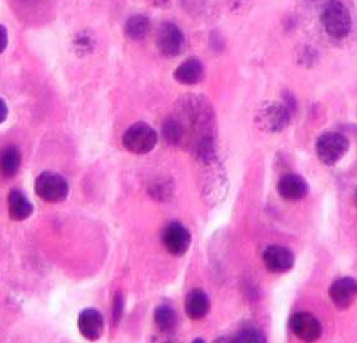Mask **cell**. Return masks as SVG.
Returning <instances> with one entry per match:
<instances>
[{
  "instance_id": "1",
  "label": "cell",
  "mask_w": 357,
  "mask_h": 343,
  "mask_svg": "<svg viewBox=\"0 0 357 343\" xmlns=\"http://www.w3.org/2000/svg\"><path fill=\"white\" fill-rule=\"evenodd\" d=\"M320 23L331 38L342 40L352 30V17L342 0H329L323 4Z\"/></svg>"
},
{
  "instance_id": "2",
  "label": "cell",
  "mask_w": 357,
  "mask_h": 343,
  "mask_svg": "<svg viewBox=\"0 0 357 343\" xmlns=\"http://www.w3.org/2000/svg\"><path fill=\"white\" fill-rule=\"evenodd\" d=\"M292 110L284 102H266L255 114L254 123L266 133H280L289 127Z\"/></svg>"
},
{
  "instance_id": "3",
  "label": "cell",
  "mask_w": 357,
  "mask_h": 343,
  "mask_svg": "<svg viewBox=\"0 0 357 343\" xmlns=\"http://www.w3.org/2000/svg\"><path fill=\"white\" fill-rule=\"evenodd\" d=\"M158 142L156 130L147 123H135L123 135V146L133 155H147Z\"/></svg>"
},
{
  "instance_id": "4",
  "label": "cell",
  "mask_w": 357,
  "mask_h": 343,
  "mask_svg": "<svg viewBox=\"0 0 357 343\" xmlns=\"http://www.w3.org/2000/svg\"><path fill=\"white\" fill-rule=\"evenodd\" d=\"M350 148L349 139L337 132L323 133L315 143L317 156L327 166L338 164Z\"/></svg>"
},
{
  "instance_id": "5",
  "label": "cell",
  "mask_w": 357,
  "mask_h": 343,
  "mask_svg": "<svg viewBox=\"0 0 357 343\" xmlns=\"http://www.w3.org/2000/svg\"><path fill=\"white\" fill-rule=\"evenodd\" d=\"M35 192L47 203H61L69 195V184L58 172H44L35 180Z\"/></svg>"
},
{
  "instance_id": "6",
  "label": "cell",
  "mask_w": 357,
  "mask_h": 343,
  "mask_svg": "<svg viewBox=\"0 0 357 343\" xmlns=\"http://www.w3.org/2000/svg\"><path fill=\"white\" fill-rule=\"evenodd\" d=\"M157 47L166 58L178 56L185 47L184 32L175 23H162L157 32Z\"/></svg>"
},
{
  "instance_id": "7",
  "label": "cell",
  "mask_w": 357,
  "mask_h": 343,
  "mask_svg": "<svg viewBox=\"0 0 357 343\" xmlns=\"http://www.w3.org/2000/svg\"><path fill=\"white\" fill-rule=\"evenodd\" d=\"M162 244L174 257H183L190 247L192 235L184 224L176 221L170 222L162 232Z\"/></svg>"
},
{
  "instance_id": "8",
  "label": "cell",
  "mask_w": 357,
  "mask_h": 343,
  "mask_svg": "<svg viewBox=\"0 0 357 343\" xmlns=\"http://www.w3.org/2000/svg\"><path fill=\"white\" fill-rule=\"evenodd\" d=\"M290 328L292 333L304 342L318 341L323 333L319 319L307 312L294 314L291 317Z\"/></svg>"
},
{
  "instance_id": "9",
  "label": "cell",
  "mask_w": 357,
  "mask_h": 343,
  "mask_svg": "<svg viewBox=\"0 0 357 343\" xmlns=\"http://www.w3.org/2000/svg\"><path fill=\"white\" fill-rule=\"evenodd\" d=\"M264 267L272 273H286L294 267L295 257L289 247L281 245L268 246L261 255Z\"/></svg>"
},
{
  "instance_id": "10",
  "label": "cell",
  "mask_w": 357,
  "mask_h": 343,
  "mask_svg": "<svg viewBox=\"0 0 357 343\" xmlns=\"http://www.w3.org/2000/svg\"><path fill=\"white\" fill-rule=\"evenodd\" d=\"M357 295L356 281L352 277H342L335 281L329 289V298L333 305L346 310L354 304Z\"/></svg>"
},
{
  "instance_id": "11",
  "label": "cell",
  "mask_w": 357,
  "mask_h": 343,
  "mask_svg": "<svg viewBox=\"0 0 357 343\" xmlns=\"http://www.w3.org/2000/svg\"><path fill=\"white\" fill-rule=\"evenodd\" d=\"M277 189L280 195L286 201H301L309 193V184L303 176L289 172L280 179Z\"/></svg>"
},
{
  "instance_id": "12",
  "label": "cell",
  "mask_w": 357,
  "mask_h": 343,
  "mask_svg": "<svg viewBox=\"0 0 357 343\" xmlns=\"http://www.w3.org/2000/svg\"><path fill=\"white\" fill-rule=\"evenodd\" d=\"M105 321L102 314L93 307L84 309L78 317V329L87 341H97L104 333Z\"/></svg>"
},
{
  "instance_id": "13",
  "label": "cell",
  "mask_w": 357,
  "mask_h": 343,
  "mask_svg": "<svg viewBox=\"0 0 357 343\" xmlns=\"http://www.w3.org/2000/svg\"><path fill=\"white\" fill-rule=\"evenodd\" d=\"M203 75H204V69L202 66L201 60L197 58L186 59L174 72V78L176 79V82L184 86L198 84L203 79Z\"/></svg>"
},
{
  "instance_id": "14",
  "label": "cell",
  "mask_w": 357,
  "mask_h": 343,
  "mask_svg": "<svg viewBox=\"0 0 357 343\" xmlns=\"http://www.w3.org/2000/svg\"><path fill=\"white\" fill-rule=\"evenodd\" d=\"M8 215L13 221H24L30 218L33 206L21 190L13 189L8 195Z\"/></svg>"
},
{
  "instance_id": "15",
  "label": "cell",
  "mask_w": 357,
  "mask_h": 343,
  "mask_svg": "<svg viewBox=\"0 0 357 343\" xmlns=\"http://www.w3.org/2000/svg\"><path fill=\"white\" fill-rule=\"evenodd\" d=\"M185 309L192 321H202L206 318L211 310V301L207 294L199 289L192 290L186 296Z\"/></svg>"
},
{
  "instance_id": "16",
  "label": "cell",
  "mask_w": 357,
  "mask_h": 343,
  "mask_svg": "<svg viewBox=\"0 0 357 343\" xmlns=\"http://www.w3.org/2000/svg\"><path fill=\"white\" fill-rule=\"evenodd\" d=\"M21 152L15 146H8L0 151V175L6 179L15 178L21 167Z\"/></svg>"
},
{
  "instance_id": "17",
  "label": "cell",
  "mask_w": 357,
  "mask_h": 343,
  "mask_svg": "<svg viewBox=\"0 0 357 343\" xmlns=\"http://www.w3.org/2000/svg\"><path fill=\"white\" fill-rule=\"evenodd\" d=\"M151 22L147 15H134L129 17L124 24V33L133 41H141L149 35Z\"/></svg>"
},
{
  "instance_id": "18",
  "label": "cell",
  "mask_w": 357,
  "mask_h": 343,
  "mask_svg": "<svg viewBox=\"0 0 357 343\" xmlns=\"http://www.w3.org/2000/svg\"><path fill=\"white\" fill-rule=\"evenodd\" d=\"M155 323L157 328L164 333H172L178 326V314L172 306H158L155 312Z\"/></svg>"
},
{
  "instance_id": "19",
  "label": "cell",
  "mask_w": 357,
  "mask_h": 343,
  "mask_svg": "<svg viewBox=\"0 0 357 343\" xmlns=\"http://www.w3.org/2000/svg\"><path fill=\"white\" fill-rule=\"evenodd\" d=\"M162 135L166 142L176 146L184 138V127L176 118H169L162 125Z\"/></svg>"
},
{
  "instance_id": "20",
  "label": "cell",
  "mask_w": 357,
  "mask_h": 343,
  "mask_svg": "<svg viewBox=\"0 0 357 343\" xmlns=\"http://www.w3.org/2000/svg\"><path fill=\"white\" fill-rule=\"evenodd\" d=\"M75 52L81 55H87L95 50L96 46V38L95 35L91 33V31H81L77 33L73 41Z\"/></svg>"
},
{
  "instance_id": "21",
  "label": "cell",
  "mask_w": 357,
  "mask_h": 343,
  "mask_svg": "<svg viewBox=\"0 0 357 343\" xmlns=\"http://www.w3.org/2000/svg\"><path fill=\"white\" fill-rule=\"evenodd\" d=\"M266 341L267 338L263 335V332L255 327H245L238 330V333L232 337V340H230V342L240 343H263Z\"/></svg>"
},
{
  "instance_id": "22",
  "label": "cell",
  "mask_w": 357,
  "mask_h": 343,
  "mask_svg": "<svg viewBox=\"0 0 357 343\" xmlns=\"http://www.w3.org/2000/svg\"><path fill=\"white\" fill-rule=\"evenodd\" d=\"M123 310H124V298H123V294L121 292H116L115 298H114V303H112V321L115 324L119 323L123 315Z\"/></svg>"
},
{
  "instance_id": "23",
  "label": "cell",
  "mask_w": 357,
  "mask_h": 343,
  "mask_svg": "<svg viewBox=\"0 0 357 343\" xmlns=\"http://www.w3.org/2000/svg\"><path fill=\"white\" fill-rule=\"evenodd\" d=\"M8 46V32L7 29L0 24V54H3Z\"/></svg>"
},
{
  "instance_id": "24",
  "label": "cell",
  "mask_w": 357,
  "mask_h": 343,
  "mask_svg": "<svg viewBox=\"0 0 357 343\" xmlns=\"http://www.w3.org/2000/svg\"><path fill=\"white\" fill-rule=\"evenodd\" d=\"M8 118V105L4 98H0V124H3Z\"/></svg>"
},
{
  "instance_id": "25",
  "label": "cell",
  "mask_w": 357,
  "mask_h": 343,
  "mask_svg": "<svg viewBox=\"0 0 357 343\" xmlns=\"http://www.w3.org/2000/svg\"><path fill=\"white\" fill-rule=\"evenodd\" d=\"M147 1L153 7H164L170 0H147Z\"/></svg>"
}]
</instances>
